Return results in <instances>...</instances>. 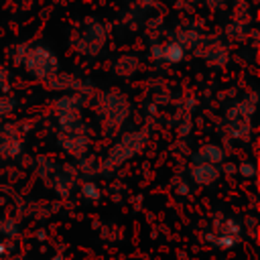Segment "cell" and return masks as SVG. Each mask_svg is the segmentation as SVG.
<instances>
[{"mask_svg":"<svg viewBox=\"0 0 260 260\" xmlns=\"http://www.w3.org/2000/svg\"><path fill=\"white\" fill-rule=\"evenodd\" d=\"M130 112H132L130 100L118 89H106L95 98V114L102 120L100 124L104 136L118 134L126 124V120L130 118Z\"/></svg>","mask_w":260,"mask_h":260,"instance_id":"1","label":"cell"},{"mask_svg":"<svg viewBox=\"0 0 260 260\" xmlns=\"http://www.w3.org/2000/svg\"><path fill=\"white\" fill-rule=\"evenodd\" d=\"M244 240V228L242 223L228 213H213L211 219V230L207 232V242L221 250V252H230L234 248H238Z\"/></svg>","mask_w":260,"mask_h":260,"instance_id":"5","label":"cell"},{"mask_svg":"<svg viewBox=\"0 0 260 260\" xmlns=\"http://www.w3.org/2000/svg\"><path fill=\"white\" fill-rule=\"evenodd\" d=\"M57 118V128L59 132H85L89 134L87 122L81 114V110H63V112H53Z\"/></svg>","mask_w":260,"mask_h":260,"instance_id":"10","label":"cell"},{"mask_svg":"<svg viewBox=\"0 0 260 260\" xmlns=\"http://www.w3.org/2000/svg\"><path fill=\"white\" fill-rule=\"evenodd\" d=\"M148 142V130L146 128H136L130 132H124L112 148L106 152V156L100 160V173H114L122 165H126L132 156H136L144 144Z\"/></svg>","mask_w":260,"mask_h":260,"instance_id":"2","label":"cell"},{"mask_svg":"<svg viewBox=\"0 0 260 260\" xmlns=\"http://www.w3.org/2000/svg\"><path fill=\"white\" fill-rule=\"evenodd\" d=\"M221 177L219 167L213 165H205V162H197L189 167V181L197 187H209L213 183H217Z\"/></svg>","mask_w":260,"mask_h":260,"instance_id":"12","label":"cell"},{"mask_svg":"<svg viewBox=\"0 0 260 260\" xmlns=\"http://www.w3.org/2000/svg\"><path fill=\"white\" fill-rule=\"evenodd\" d=\"M77 191H79V197L87 203H95L102 197V189L93 179H83L81 183H77Z\"/></svg>","mask_w":260,"mask_h":260,"instance_id":"18","label":"cell"},{"mask_svg":"<svg viewBox=\"0 0 260 260\" xmlns=\"http://www.w3.org/2000/svg\"><path fill=\"white\" fill-rule=\"evenodd\" d=\"M201 45H205V49L201 51V57H203V61L207 65H211V67H223L228 63L230 53H228V49H225L223 43H219L217 39H213L211 43L209 41L207 43L201 41Z\"/></svg>","mask_w":260,"mask_h":260,"instance_id":"13","label":"cell"},{"mask_svg":"<svg viewBox=\"0 0 260 260\" xmlns=\"http://www.w3.org/2000/svg\"><path fill=\"white\" fill-rule=\"evenodd\" d=\"M108 43V30L106 24L93 16H87L83 22H79L75 35H73V49L83 57H98Z\"/></svg>","mask_w":260,"mask_h":260,"instance_id":"4","label":"cell"},{"mask_svg":"<svg viewBox=\"0 0 260 260\" xmlns=\"http://www.w3.org/2000/svg\"><path fill=\"white\" fill-rule=\"evenodd\" d=\"M173 187H175V193L181 195V197L189 195V191H191V189H189V181H185V179H181V177L173 181Z\"/></svg>","mask_w":260,"mask_h":260,"instance_id":"24","label":"cell"},{"mask_svg":"<svg viewBox=\"0 0 260 260\" xmlns=\"http://www.w3.org/2000/svg\"><path fill=\"white\" fill-rule=\"evenodd\" d=\"M49 260H71V258H69L67 254H63V252H55V254H53Z\"/></svg>","mask_w":260,"mask_h":260,"instance_id":"27","label":"cell"},{"mask_svg":"<svg viewBox=\"0 0 260 260\" xmlns=\"http://www.w3.org/2000/svg\"><path fill=\"white\" fill-rule=\"evenodd\" d=\"M57 144L67 156L77 160L89 152L91 140L85 132H57Z\"/></svg>","mask_w":260,"mask_h":260,"instance_id":"8","label":"cell"},{"mask_svg":"<svg viewBox=\"0 0 260 260\" xmlns=\"http://www.w3.org/2000/svg\"><path fill=\"white\" fill-rule=\"evenodd\" d=\"M185 51H189V49H195L201 41H203V37H201V32L197 30V28H193V26H183V28H177V39H175Z\"/></svg>","mask_w":260,"mask_h":260,"instance_id":"16","label":"cell"},{"mask_svg":"<svg viewBox=\"0 0 260 260\" xmlns=\"http://www.w3.org/2000/svg\"><path fill=\"white\" fill-rule=\"evenodd\" d=\"M75 167H77L79 177L83 175L85 179H93L95 175H100V160H98V156H95V154H91V152H87L85 156L77 158Z\"/></svg>","mask_w":260,"mask_h":260,"instance_id":"17","label":"cell"},{"mask_svg":"<svg viewBox=\"0 0 260 260\" xmlns=\"http://www.w3.org/2000/svg\"><path fill=\"white\" fill-rule=\"evenodd\" d=\"M225 148L217 142H207L203 146H199L193 156H191V165H197V162H205V165H213V167H221L225 162Z\"/></svg>","mask_w":260,"mask_h":260,"instance_id":"11","label":"cell"},{"mask_svg":"<svg viewBox=\"0 0 260 260\" xmlns=\"http://www.w3.org/2000/svg\"><path fill=\"white\" fill-rule=\"evenodd\" d=\"M138 69H140V59H138L136 55H132V53L118 55L116 61H114V65H112L114 75L120 77V79H130V77H134V75L138 73Z\"/></svg>","mask_w":260,"mask_h":260,"instance_id":"14","label":"cell"},{"mask_svg":"<svg viewBox=\"0 0 260 260\" xmlns=\"http://www.w3.org/2000/svg\"><path fill=\"white\" fill-rule=\"evenodd\" d=\"M77 183H79L77 167L73 162H59L57 169H55V173L49 179L47 189H51L57 197L67 199L73 193V189L77 187Z\"/></svg>","mask_w":260,"mask_h":260,"instance_id":"6","label":"cell"},{"mask_svg":"<svg viewBox=\"0 0 260 260\" xmlns=\"http://www.w3.org/2000/svg\"><path fill=\"white\" fill-rule=\"evenodd\" d=\"M150 57L152 61H158V63H169V65H177L185 59V49L173 39V41H167V43H152L150 45Z\"/></svg>","mask_w":260,"mask_h":260,"instance_id":"9","label":"cell"},{"mask_svg":"<svg viewBox=\"0 0 260 260\" xmlns=\"http://www.w3.org/2000/svg\"><path fill=\"white\" fill-rule=\"evenodd\" d=\"M26 49H28V43H18V45L12 49V63H14V65H20V63H22Z\"/></svg>","mask_w":260,"mask_h":260,"instance_id":"22","label":"cell"},{"mask_svg":"<svg viewBox=\"0 0 260 260\" xmlns=\"http://www.w3.org/2000/svg\"><path fill=\"white\" fill-rule=\"evenodd\" d=\"M10 250H12L10 242H6V240H0V258H6Z\"/></svg>","mask_w":260,"mask_h":260,"instance_id":"25","label":"cell"},{"mask_svg":"<svg viewBox=\"0 0 260 260\" xmlns=\"http://www.w3.org/2000/svg\"><path fill=\"white\" fill-rule=\"evenodd\" d=\"M24 142H22V126L6 122L0 126V158L4 160H16L22 154Z\"/></svg>","mask_w":260,"mask_h":260,"instance_id":"7","label":"cell"},{"mask_svg":"<svg viewBox=\"0 0 260 260\" xmlns=\"http://www.w3.org/2000/svg\"><path fill=\"white\" fill-rule=\"evenodd\" d=\"M18 234H20V225L16 217H0V236L14 240L18 238Z\"/></svg>","mask_w":260,"mask_h":260,"instance_id":"19","label":"cell"},{"mask_svg":"<svg viewBox=\"0 0 260 260\" xmlns=\"http://www.w3.org/2000/svg\"><path fill=\"white\" fill-rule=\"evenodd\" d=\"M16 110V98L10 93H0V120H8Z\"/></svg>","mask_w":260,"mask_h":260,"instance_id":"20","label":"cell"},{"mask_svg":"<svg viewBox=\"0 0 260 260\" xmlns=\"http://www.w3.org/2000/svg\"><path fill=\"white\" fill-rule=\"evenodd\" d=\"M236 173H238L242 179H254V177H256V162L250 160V158H246V160H242L240 165H236Z\"/></svg>","mask_w":260,"mask_h":260,"instance_id":"21","label":"cell"},{"mask_svg":"<svg viewBox=\"0 0 260 260\" xmlns=\"http://www.w3.org/2000/svg\"><path fill=\"white\" fill-rule=\"evenodd\" d=\"M219 171L225 173V175H234V173H236V165H234V162H223V167H221Z\"/></svg>","mask_w":260,"mask_h":260,"instance_id":"26","label":"cell"},{"mask_svg":"<svg viewBox=\"0 0 260 260\" xmlns=\"http://www.w3.org/2000/svg\"><path fill=\"white\" fill-rule=\"evenodd\" d=\"M10 89V71L0 63V93H8Z\"/></svg>","mask_w":260,"mask_h":260,"instance_id":"23","label":"cell"},{"mask_svg":"<svg viewBox=\"0 0 260 260\" xmlns=\"http://www.w3.org/2000/svg\"><path fill=\"white\" fill-rule=\"evenodd\" d=\"M225 130L234 140L246 142L252 134V120H230L225 122Z\"/></svg>","mask_w":260,"mask_h":260,"instance_id":"15","label":"cell"},{"mask_svg":"<svg viewBox=\"0 0 260 260\" xmlns=\"http://www.w3.org/2000/svg\"><path fill=\"white\" fill-rule=\"evenodd\" d=\"M20 67L26 71L28 77L37 81H47L49 77L59 73V59L51 47L43 43H28V49L24 53Z\"/></svg>","mask_w":260,"mask_h":260,"instance_id":"3","label":"cell"}]
</instances>
